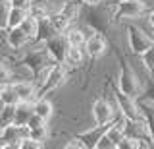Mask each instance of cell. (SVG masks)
Instances as JSON below:
<instances>
[{"label": "cell", "mask_w": 154, "mask_h": 149, "mask_svg": "<svg viewBox=\"0 0 154 149\" xmlns=\"http://www.w3.org/2000/svg\"><path fill=\"white\" fill-rule=\"evenodd\" d=\"M81 16L85 20V25L91 31H100V33H108L110 27L116 23L114 20V6L106 2H100L96 6H83Z\"/></svg>", "instance_id": "6da1fadb"}, {"label": "cell", "mask_w": 154, "mask_h": 149, "mask_svg": "<svg viewBox=\"0 0 154 149\" xmlns=\"http://www.w3.org/2000/svg\"><path fill=\"white\" fill-rule=\"evenodd\" d=\"M119 56V74H118V87L127 95H133V97H139L144 89V79L141 78L137 70L133 68V64L127 60V56L123 54L122 50H118Z\"/></svg>", "instance_id": "7a4b0ae2"}, {"label": "cell", "mask_w": 154, "mask_h": 149, "mask_svg": "<svg viewBox=\"0 0 154 149\" xmlns=\"http://www.w3.org/2000/svg\"><path fill=\"white\" fill-rule=\"evenodd\" d=\"M125 31H127V45H129V52L133 56H141L144 50L154 43V29L150 25L143 27L137 21H127L125 23Z\"/></svg>", "instance_id": "3957f363"}, {"label": "cell", "mask_w": 154, "mask_h": 149, "mask_svg": "<svg viewBox=\"0 0 154 149\" xmlns=\"http://www.w3.org/2000/svg\"><path fill=\"white\" fill-rule=\"evenodd\" d=\"M19 64H21L31 76H35L38 72L50 68L52 64H56V62L50 56V52H48V49L45 45H31V49H27L25 54L21 56Z\"/></svg>", "instance_id": "277c9868"}, {"label": "cell", "mask_w": 154, "mask_h": 149, "mask_svg": "<svg viewBox=\"0 0 154 149\" xmlns=\"http://www.w3.org/2000/svg\"><path fill=\"white\" fill-rule=\"evenodd\" d=\"M148 8L143 0H118L114 6V20L116 23L139 21L141 18H146Z\"/></svg>", "instance_id": "5b68a950"}, {"label": "cell", "mask_w": 154, "mask_h": 149, "mask_svg": "<svg viewBox=\"0 0 154 149\" xmlns=\"http://www.w3.org/2000/svg\"><path fill=\"white\" fill-rule=\"evenodd\" d=\"M91 114H93L94 124H110L118 116H122L119 110H118V105H116L114 93L108 95V97L94 99L93 105H91Z\"/></svg>", "instance_id": "8992f818"}, {"label": "cell", "mask_w": 154, "mask_h": 149, "mask_svg": "<svg viewBox=\"0 0 154 149\" xmlns=\"http://www.w3.org/2000/svg\"><path fill=\"white\" fill-rule=\"evenodd\" d=\"M123 130H125V136L137 139V141L141 143V147H152L154 145L150 128H148V122L144 120V116H141V118H125L123 120Z\"/></svg>", "instance_id": "52a82bcc"}, {"label": "cell", "mask_w": 154, "mask_h": 149, "mask_svg": "<svg viewBox=\"0 0 154 149\" xmlns=\"http://www.w3.org/2000/svg\"><path fill=\"white\" fill-rule=\"evenodd\" d=\"M110 85H112V81H110ZM112 93H114L116 105H118V110L122 116H125V118H141L143 116V110H141V105H139L137 97L123 93L118 85H112Z\"/></svg>", "instance_id": "ba28073f"}, {"label": "cell", "mask_w": 154, "mask_h": 149, "mask_svg": "<svg viewBox=\"0 0 154 149\" xmlns=\"http://www.w3.org/2000/svg\"><path fill=\"white\" fill-rule=\"evenodd\" d=\"M66 79H67V66L62 64V62L52 64V68L48 70V76H46L45 83L38 89V97H46L48 93H52V91H56L58 87H62V85L66 83Z\"/></svg>", "instance_id": "9c48e42d"}, {"label": "cell", "mask_w": 154, "mask_h": 149, "mask_svg": "<svg viewBox=\"0 0 154 149\" xmlns=\"http://www.w3.org/2000/svg\"><path fill=\"white\" fill-rule=\"evenodd\" d=\"M85 52L91 60H96V58H102L108 50V39H106V33H100V31H93L87 35V41H85Z\"/></svg>", "instance_id": "30bf717a"}, {"label": "cell", "mask_w": 154, "mask_h": 149, "mask_svg": "<svg viewBox=\"0 0 154 149\" xmlns=\"http://www.w3.org/2000/svg\"><path fill=\"white\" fill-rule=\"evenodd\" d=\"M45 47L48 49V52H50V56L54 58V62H62L64 64L66 62V56H67V50H69V41H67L66 33H56L54 37H50Z\"/></svg>", "instance_id": "8fae6325"}, {"label": "cell", "mask_w": 154, "mask_h": 149, "mask_svg": "<svg viewBox=\"0 0 154 149\" xmlns=\"http://www.w3.org/2000/svg\"><path fill=\"white\" fill-rule=\"evenodd\" d=\"M6 45L12 50H23L27 47H31V39L25 35V31L21 27H8L6 29Z\"/></svg>", "instance_id": "7c38bea8"}, {"label": "cell", "mask_w": 154, "mask_h": 149, "mask_svg": "<svg viewBox=\"0 0 154 149\" xmlns=\"http://www.w3.org/2000/svg\"><path fill=\"white\" fill-rule=\"evenodd\" d=\"M106 128H108V124H94L93 128L79 132V134H77V138L83 141L85 149H96V143H98V139L104 136Z\"/></svg>", "instance_id": "4fadbf2b"}, {"label": "cell", "mask_w": 154, "mask_h": 149, "mask_svg": "<svg viewBox=\"0 0 154 149\" xmlns=\"http://www.w3.org/2000/svg\"><path fill=\"white\" fill-rule=\"evenodd\" d=\"M27 128H29V136L38 139V141H46L48 136H50V128H48V120L33 114L27 122Z\"/></svg>", "instance_id": "5bb4252c"}, {"label": "cell", "mask_w": 154, "mask_h": 149, "mask_svg": "<svg viewBox=\"0 0 154 149\" xmlns=\"http://www.w3.org/2000/svg\"><path fill=\"white\" fill-rule=\"evenodd\" d=\"M14 85H16L19 101H29V103H35L37 101L38 87L35 85V81H31V79H14Z\"/></svg>", "instance_id": "9a60e30c"}, {"label": "cell", "mask_w": 154, "mask_h": 149, "mask_svg": "<svg viewBox=\"0 0 154 149\" xmlns=\"http://www.w3.org/2000/svg\"><path fill=\"white\" fill-rule=\"evenodd\" d=\"M56 33L58 31H56V27L52 25L50 18H48V16L38 18V31H37V37H35V41H33L31 45H45L50 37L56 35Z\"/></svg>", "instance_id": "2e32d148"}, {"label": "cell", "mask_w": 154, "mask_h": 149, "mask_svg": "<svg viewBox=\"0 0 154 149\" xmlns=\"http://www.w3.org/2000/svg\"><path fill=\"white\" fill-rule=\"evenodd\" d=\"M85 58H89V56H87L83 47H69L64 64L67 68H81V66L85 64Z\"/></svg>", "instance_id": "e0dca14e"}, {"label": "cell", "mask_w": 154, "mask_h": 149, "mask_svg": "<svg viewBox=\"0 0 154 149\" xmlns=\"http://www.w3.org/2000/svg\"><path fill=\"white\" fill-rule=\"evenodd\" d=\"M33 109H35V114L41 118H45L50 122L52 114H54V105L48 97H37V101L33 103Z\"/></svg>", "instance_id": "ac0fdd59"}, {"label": "cell", "mask_w": 154, "mask_h": 149, "mask_svg": "<svg viewBox=\"0 0 154 149\" xmlns=\"http://www.w3.org/2000/svg\"><path fill=\"white\" fill-rule=\"evenodd\" d=\"M87 35H89V33H85L83 27H81V25H75V23L66 29V37H67V41H69L71 47H85Z\"/></svg>", "instance_id": "d6986e66"}, {"label": "cell", "mask_w": 154, "mask_h": 149, "mask_svg": "<svg viewBox=\"0 0 154 149\" xmlns=\"http://www.w3.org/2000/svg\"><path fill=\"white\" fill-rule=\"evenodd\" d=\"M35 114V109H33V103L29 101H19L16 105V124H23L27 126L29 118Z\"/></svg>", "instance_id": "ffe728a7"}, {"label": "cell", "mask_w": 154, "mask_h": 149, "mask_svg": "<svg viewBox=\"0 0 154 149\" xmlns=\"http://www.w3.org/2000/svg\"><path fill=\"white\" fill-rule=\"evenodd\" d=\"M48 18H50L52 25L56 27V31H58V33H66L67 27H69V25H73V23L67 20V16H66V14L60 10V8H58V10H52L50 14H48Z\"/></svg>", "instance_id": "44dd1931"}, {"label": "cell", "mask_w": 154, "mask_h": 149, "mask_svg": "<svg viewBox=\"0 0 154 149\" xmlns=\"http://www.w3.org/2000/svg\"><path fill=\"white\" fill-rule=\"evenodd\" d=\"M19 27L25 31V35H27L29 39H31V43H33V41H35V37H37V31H38V18H35L33 14H27V18L23 20V23H21Z\"/></svg>", "instance_id": "7402d4cb"}, {"label": "cell", "mask_w": 154, "mask_h": 149, "mask_svg": "<svg viewBox=\"0 0 154 149\" xmlns=\"http://www.w3.org/2000/svg\"><path fill=\"white\" fill-rule=\"evenodd\" d=\"M0 97H2V101H4L6 105H17V103H19V97H17V91H16L14 81H8V83L2 85Z\"/></svg>", "instance_id": "603a6c76"}, {"label": "cell", "mask_w": 154, "mask_h": 149, "mask_svg": "<svg viewBox=\"0 0 154 149\" xmlns=\"http://www.w3.org/2000/svg\"><path fill=\"white\" fill-rule=\"evenodd\" d=\"M137 58L141 60V64H143V68L146 70V74L148 76H154V43L143 52L141 56H137Z\"/></svg>", "instance_id": "cb8c5ba5"}, {"label": "cell", "mask_w": 154, "mask_h": 149, "mask_svg": "<svg viewBox=\"0 0 154 149\" xmlns=\"http://www.w3.org/2000/svg\"><path fill=\"white\" fill-rule=\"evenodd\" d=\"M27 10H21V8H14L10 10V16H8V27H19L23 23V20L27 18Z\"/></svg>", "instance_id": "d4e9b609"}, {"label": "cell", "mask_w": 154, "mask_h": 149, "mask_svg": "<svg viewBox=\"0 0 154 149\" xmlns=\"http://www.w3.org/2000/svg\"><path fill=\"white\" fill-rule=\"evenodd\" d=\"M10 124H16V105H6L0 114V128H6Z\"/></svg>", "instance_id": "484cf974"}, {"label": "cell", "mask_w": 154, "mask_h": 149, "mask_svg": "<svg viewBox=\"0 0 154 149\" xmlns=\"http://www.w3.org/2000/svg\"><path fill=\"white\" fill-rule=\"evenodd\" d=\"M8 81H14V70L8 60L0 56V83H8Z\"/></svg>", "instance_id": "4316f807"}, {"label": "cell", "mask_w": 154, "mask_h": 149, "mask_svg": "<svg viewBox=\"0 0 154 149\" xmlns=\"http://www.w3.org/2000/svg\"><path fill=\"white\" fill-rule=\"evenodd\" d=\"M12 10V2L10 0H0V29H8V16Z\"/></svg>", "instance_id": "83f0119b"}, {"label": "cell", "mask_w": 154, "mask_h": 149, "mask_svg": "<svg viewBox=\"0 0 154 149\" xmlns=\"http://www.w3.org/2000/svg\"><path fill=\"white\" fill-rule=\"evenodd\" d=\"M41 147H45V141H38V139L31 138V136L23 138L19 141V149H41Z\"/></svg>", "instance_id": "f1b7e54d"}, {"label": "cell", "mask_w": 154, "mask_h": 149, "mask_svg": "<svg viewBox=\"0 0 154 149\" xmlns=\"http://www.w3.org/2000/svg\"><path fill=\"white\" fill-rule=\"evenodd\" d=\"M116 149H141V143H139L137 139H133V138L125 136L122 141L118 143V147H116Z\"/></svg>", "instance_id": "f546056e"}, {"label": "cell", "mask_w": 154, "mask_h": 149, "mask_svg": "<svg viewBox=\"0 0 154 149\" xmlns=\"http://www.w3.org/2000/svg\"><path fill=\"white\" fill-rule=\"evenodd\" d=\"M96 149H116V143L106 136V132H104V136L98 139V143H96Z\"/></svg>", "instance_id": "4dcf8cb0"}, {"label": "cell", "mask_w": 154, "mask_h": 149, "mask_svg": "<svg viewBox=\"0 0 154 149\" xmlns=\"http://www.w3.org/2000/svg\"><path fill=\"white\" fill-rule=\"evenodd\" d=\"M12 2V6L14 8H21V10H31V6H33V0H10Z\"/></svg>", "instance_id": "1f68e13d"}, {"label": "cell", "mask_w": 154, "mask_h": 149, "mask_svg": "<svg viewBox=\"0 0 154 149\" xmlns=\"http://www.w3.org/2000/svg\"><path fill=\"white\" fill-rule=\"evenodd\" d=\"M66 149H85V145H83V141H81L79 138H71L69 141H66V145H64Z\"/></svg>", "instance_id": "d6a6232c"}, {"label": "cell", "mask_w": 154, "mask_h": 149, "mask_svg": "<svg viewBox=\"0 0 154 149\" xmlns=\"http://www.w3.org/2000/svg\"><path fill=\"white\" fill-rule=\"evenodd\" d=\"M146 21H148V25L154 29V8H150V10H148V14H146Z\"/></svg>", "instance_id": "836d02e7"}, {"label": "cell", "mask_w": 154, "mask_h": 149, "mask_svg": "<svg viewBox=\"0 0 154 149\" xmlns=\"http://www.w3.org/2000/svg\"><path fill=\"white\" fill-rule=\"evenodd\" d=\"M83 6H96V4H100L102 0H79Z\"/></svg>", "instance_id": "e575fe53"}, {"label": "cell", "mask_w": 154, "mask_h": 149, "mask_svg": "<svg viewBox=\"0 0 154 149\" xmlns=\"http://www.w3.org/2000/svg\"><path fill=\"white\" fill-rule=\"evenodd\" d=\"M4 107H6V103L2 101V97H0V114H2V110H4Z\"/></svg>", "instance_id": "d590c367"}, {"label": "cell", "mask_w": 154, "mask_h": 149, "mask_svg": "<svg viewBox=\"0 0 154 149\" xmlns=\"http://www.w3.org/2000/svg\"><path fill=\"white\" fill-rule=\"evenodd\" d=\"M2 85H4V83H0V91H2Z\"/></svg>", "instance_id": "8d00e7d4"}]
</instances>
